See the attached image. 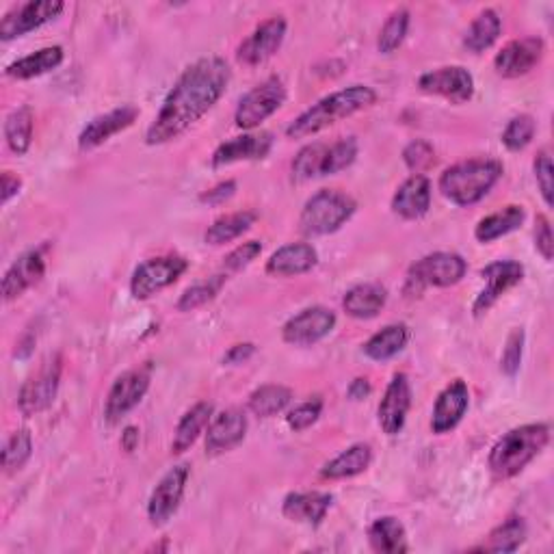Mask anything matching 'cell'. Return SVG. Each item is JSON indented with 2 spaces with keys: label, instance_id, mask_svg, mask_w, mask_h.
Instances as JSON below:
<instances>
[{
  "label": "cell",
  "instance_id": "2",
  "mask_svg": "<svg viewBox=\"0 0 554 554\" xmlns=\"http://www.w3.org/2000/svg\"><path fill=\"white\" fill-rule=\"evenodd\" d=\"M377 94L366 85H351L347 89H340L336 94L319 100L306 113H301L297 120L286 128V135L290 139H303L321 133V130L338 124L340 120L355 115L362 109H368L375 104Z\"/></svg>",
  "mask_w": 554,
  "mask_h": 554
},
{
  "label": "cell",
  "instance_id": "23",
  "mask_svg": "<svg viewBox=\"0 0 554 554\" xmlns=\"http://www.w3.org/2000/svg\"><path fill=\"white\" fill-rule=\"evenodd\" d=\"M46 273V260L42 249H31V252L22 254L13 265L7 269L3 277V297L5 301L18 299L24 290H29L42 280Z\"/></svg>",
  "mask_w": 554,
  "mask_h": 554
},
{
  "label": "cell",
  "instance_id": "46",
  "mask_svg": "<svg viewBox=\"0 0 554 554\" xmlns=\"http://www.w3.org/2000/svg\"><path fill=\"white\" fill-rule=\"evenodd\" d=\"M522 353H524V329H513L507 338V347L503 351V358H500V368L507 377H516L522 364Z\"/></svg>",
  "mask_w": 554,
  "mask_h": 554
},
{
  "label": "cell",
  "instance_id": "48",
  "mask_svg": "<svg viewBox=\"0 0 554 554\" xmlns=\"http://www.w3.org/2000/svg\"><path fill=\"white\" fill-rule=\"evenodd\" d=\"M262 252V243L260 241H247L243 245H239L236 249L226 256V262H223V267L228 271H241L247 265H252V262L260 256Z\"/></svg>",
  "mask_w": 554,
  "mask_h": 554
},
{
  "label": "cell",
  "instance_id": "37",
  "mask_svg": "<svg viewBox=\"0 0 554 554\" xmlns=\"http://www.w3.org/2000/svg\"><path fill=\"white\" fill-rule=\"evenodd\" d=\"M293 401V392L280 384L262 386L249 397V410H252L260 418H271L275 414L284 412L288 403Z\"/></svg>",
  "mask_w": 554,
  "mask_h": 554
},
{
  "label": "cell",
  "instance_id": "43",
  "mask_svg": "<svg viewBox=\"0 0 554 554\" xmlns=\"http://www.w3.org/2000/svg\"><path fill=\"white\" fill-rule=\"evenodd\" d=\"M355 156H358V141H355L353 137L340 139L332 145H327L321 176H334V174H338V171L351 167Z\"/></svg>",
  "mask_w": 554,
  "mask_h": 554
},
{
  "label": "cell",
  "instance_id": "22",
  "mask_svg": "<svg viewBox=\"0 0 554 554\" xmlns=\"http://www.w3.org/2000/svg\"><path fill=\"white\" fill-rule=\"evenodd\" d=\"M273 148L271 133H254L234 137L221 143L213 154V167H226L241 161H262Z\"/></svg>",
  "mask_w": 554,
  "mask_h": 554
},
{
  "label": "cell",
  "instance_id": "32",
  "mask_svg": "<svg viewBox=\"0 0 554 554\" xmlns=\"http://www.w3.org/2000/svg\"><path fill=\"white\" fill-rule=\"evenodd\" d=\"M368 542H371L375 552L381 554H401L410 550V546H407L405 526L392 516H384L371 524V529H368Z\"/></svg>",
  "mask_w": 554,
  "mask_h": 554
},
{
  "label": "cell",
  "instance_id": "51",
  "mask_svg": "<svg viewBox=\"0 0 554 554\" xmlns=\"http://www.w3.org/2000/svg\"><path fill=\"white\" fill-rule=\"evenodd\" d=\"M234 191H236V182H234V180H228V182L217 184L215 189H210V191L202 193V195H200V200H202L204 204H213V206H217V204H223L226 200H230V197L234 195Z\"/></svg>",
  "mask_w": 554,
  "mask_h": 554
},
{
  "label": "cell",
  "instance_id": "42",
  "mask_svg": "<svg viewBox=\"0 0 554 554\" xmlns=\"http://www.w3.org/2000/svg\"><path fill=\"white\" fill-rule=\"evenodd\" d=\"M223 282H226V275H215V277H210V280H206L202 284H195V286L187 288L178 299V310L180 312H193L197 308L206 306L208 301H213L219 295Z\"/></svg>",
  "mask_w": 554,
  "mask_h": 554
},
{
  "label": "cell",
  "instance_id": "36",
  "mask_svg": "<svg viewBox=\"0 0 554 554\" xmlns=\"http://www.w3.org/2000/svg\"><path fill=\"white\" fill-rule=\"evenodd\" d=\"M526 539V522L518 516L505 520L500 526L487 535L483 546L477 550L483 552H516Z\"/></svg>",
  "mask_w": 554,
  "mask_h": 554
},
{
  "label": "cell",
  "instance_id": "40",
  "mask_svg": "<svg viewBox=\"0 0 554 554\" xmlns=\"http://www.w3.org/2000/svg\"><path fill=\"white\" fill-rule=\"evenodd\" d=\"M33 455V438L29 429H20L9 435L3 448V468L7 474L18 472L26 466V461Z\"/></svg>",
  "mask_w": 554,
  "mask_h": 554
},
{
  "label": "cell",
  "instance_id": "54",
  "mask_svg": "<svg viewBox=\"0 0 554 554\" xmlns=\"http://www.w3.org/2000/svg\"><path fill=\"white\" fill-rule=\"evenodd\" d=\"M347 392H349V397L353 401H360V399H366L368 394H371V384H368V379L358 377V379L351 381V386H349Z\"/></svg>",
  "mask_w": 554,
  "mask_h": 554
},
{
  "label": "cell",
  "instance_id": "3",
  "mask_svg": "<svg viewBox=\"0 0 554 554\" xmlns=\"http://www.w3.org/2000/svg\"><path fill=\"white\" fill-rule=\"evenodd\" d=\"M550 442V427L544 422L524 425L505 433L490 451V470L496 479L516 477Z\"/></svg>",
  "mask_w": 554,
  "mask_h": 554
},
{
  "label": "cell",
  "instance_id": "4",
  "mask_svg": "<svg viewBox=\"0 0 554 554\" xmlns=\"http://www.w3.org/2000/svg\"><path fill=\"white\" fill-rule=\"evenodd\" d=\"M503 171V163L494 158H472L444 171L440 176V191L457 206H472L494 189Z\"/></svg>",
  "mask_w": 554,
  "mask_h": 554
},
{
  "label": "cell",
  "instance_id": "49",
  "mask_svg": "<svg viewBox=\"0 0 554 554\" xmlns=\"http://www.w3.org/2000/svg\"><path fill=\"white\" fill-rule=\"evenodd\" d=\"M533 171H535L539 191H542L546 204L552 206V158H550L548 150H542L537 154V158L533 161Z\"/></svg>",
  "mask_w": 554,
  "mask_h": 554
},
{
  "label": "cell",
  "instance_id": "12",
  "mask_svg": "<svg viewBox=\"0 0 554 554\" xmlns=\"http://www.w3.org/2000/svg\"><path fill=\"white\" fill-rule=\"evenodd\" d=\"M187 481H189L187 464L171 468L165 477L158 481L148 503V518L154 526H163L174 518V513L178 511L184 498V490H187Z\"/></svg>",
  "mask_w": 554,
  "mask_h": 554
},
{
  "label": "cell",
  "instance_id": "24",
  "mask_svg": "<svg viewBox=\"0 0 554 554\" xmlns=\"http://www.w3.org/2000/svg\"><path fill=\"white\" fill-rule=\"evenodd\" d=\"M431 182L427 176L414 174L407 178L392 197V210L403 219H420L429 213Z\"/></svg>",
  "mask_w": 554,
  "mask_h": 554
},
{
  "label": "cell",
  "instance_id": "16",
  "mask_svg": "<svg viewBox=\"0 0 554 554\" xmlns=\"http://www.w3.org/2000/svg\"><path fill=\"white\" fill-rule=\"evenodd\" d=\"M286 35V20L282 16L258 24L245 42L236 50V57L245 65H260L280 50Z\"/></svg>",
  "mask_w": 554,
  "mask_h": 554
},
{
  "label": "cell",
  "instance_id": "7",
  "mask_svg": "<svg viewBox=\"0 0 554 554\" xmlns=\"http://www.w3.org/2000/svg\"><path fill=\"white\" fill-rule=\"evenodd\" d=\"M286 102V87L282 78L271 76L256 85L241 98L234 113V124L243 130H252L271 117Z\"/></svg>",
  "mask_w": 554,
  "mask_h": 554
},
{
  "label": "cell",
  "instance_id": "26",
  "mask_svg": "<svg viewBox=\"0 0 554 554\" xmlns=\"http://www.w3.org/2000/svg\"><path fill=\"white\" fill-rule=\"evenodd\" d=\"M332 503L334 496L325 492H293L284 498L282 513L293 522L319 526Z\"/></svg>",
  "mask_w": 554,
  "mask_h": 554
},
{
  "label": "cell",
  "instance_id": "50",
  "mask_svg": "<svg viewBox=\"0 0 554 554\" xmlns=\"http://www.w3.org/2000/svg\"><path fill=\"white\" fill-rule=\"evenodd\" d=\"M535 247L537 252L544 256V260H552L554 258V236H552V226L548 217L539 215L535 219Z\"/></svg>",
  "mask_w": 554,
  "mask_h": 554
},
{
  "label": "cell",
  "instance_id": "39",
  "mask_svg": "<svg viewBox=\"0 0 554 554\" xmlns=\"http://www.w3.org/2000/svg\"><path fill=\"white\" fill-rule=\"evenodd\" d=\"M407 29H410V11H407L405 7L392 11L390 18L386 20V24L381 26V31H379L377 48L381 55H392V52L403 44Z\"/></svg>",
  "mask_w": 554,
  "mask_h": 554
},
{
  "label": "cell",
  "instance_id": "17",
  "mask_svg": "<svg viewBox=\"0 0 554 554\" xmlns=\"http://www.w3.org/2000/svg\"><path fill=\"white\" fill-rule=\"evenodd\" d=\"M544 57V42L539 37L513 39L494 59V68L500 76L518 78L529 74Z\"/></svg>",
  "mask_w": 554,
  "mask_h": 554
},
{
  "label": "cell",
  "instance_id": "53",
  "mask_svg": "<svg viewBox=\"0 0 554 554\" xmlns=\"http://www.w3.org/2000/svg\"><path fill=\"white\" fill-rule=\"evenodd\" d=\"M20 187H22V180L16 174H11V171H5L3 174V204H7L13 195H18Z\"/></svg>",
  "mask_w": 554,
  "mask_h": 554
},
{
  "label": "cell",
  "instance_id": "19",
  "mask_svg": "<svg viewBox=\"0 0 554 554\" xmlns=\"http://www.w3.org/2000/svg\"><path fill=\"white\" fill-rule=\"evenodd\" d=\"M247 433V416L230 407V410H223L215 414L208 422V433H206V453L219 455L232 451L234 446H239L245 440Z\"/></svg>",
  "mask_w": 554,
  "mask_h": 554
},
{
  "label": "cell",
  "instance_id": "29",
  "mask_svg": "<svg viewBox=\"0 0 554 554\" xmlns=\"http://www.w3.org/2000/svg\"><path fill=\"white\" fill-rule=\"evenodd\" d=\"M388 290L381 284L353 286L342 299V308L353 319H373L386 306Z\"/></svg>",
  "mask_w": 554,
  "mask_h": 554
},
{
  "label": "cell",
  "instance_id": "11",
  "mask_svg": "<svg viewBox=\"0 0 554 554\" xmlns=\"http://www.w3.org/2000/svg\"><path fill=\"white\" fill-rule=\"evenodd\" d=\"M65 9L61 0H29L20 7H13L5 13V18L0 20V39L9 42V39L22 37L31 33L46 22L55 20L59 13Z\"/></svg>",
  "mask_w": 554,
  "mask_h": 554
},
{
  "label": "cell",
  "instance_id": "44",
  "mask_svg": "<svg viewBox=\"0 0 554 554\" xmlns=\"http://www.w3.org/2000/svg\"><path fill=\"white\" fill-rule=\"evenodd\" d=\"M535 120L531 115H518L513 117V120L507 124L505 133H503V143L505 148L511 152H520L524 150L526 145H529L535 137Z\"/></svg>",
  "mask_w": 554,
  "mask_h": 554
},
{
  "label": "cell",
  "instance_id": "45",
  "mask_svg": "<svg viewBox=\"0 0 554 554\" xmlns=\"http://www.w3.org/2000/svg\"><path fill=\"white\" fill-rule=\"evenodd\" d=\"M403 161L412 171H416V174H422V171H427L435 163L433 145L429 141H422V139L412 141L403 150Z\"/></svg>",
  "mask_w": 554,
  "mask_h": 554
},
{
  "label": "cell",
  "instance_id": "33",
  "mask_svg": "<svg viewBox=\"0 0 554 554\" xmlns=\"http://www.w3.org/2000/svg\"><path fill=\"white\" fill-rule=\"evenodd\" d=\"M407 340H410V329H407V325L394 323L368 338L364 345V353L375 362H386L405 349Z\"/></svg>",
  "mask_w": 554,
  "mask_h": 554
},
{
  "label": "cell",
  "instance_id": "34",
  "mask_svg": "<svg viewBox=\"0 0 554 554\" xmlns=\"http://www.w3.org/2000/svg\"><path fill=\"white\" fill-rule=\"evenodd\" d=\"M258 221V215L254 210H239V213H230L219 217L213 226H210L204 234V241L208 245H226L234 239H239L249 228Z\"/></svg>",
  "mask_w": 554,
  "mask_h": 554
},
{
  "label": "cell",
  "instance_id": "35",
  "mask_svg": "<svg viewBox=\"0 0 554 554\" xmlns=\"http://www.w3.org/2000/svg\"><path fill=\"white\" fill-rule=\"evenodd\" d=\"M500 31H503V22H500L498 13L494 9H485L468 26V31L464 35V46L470 52H483L494 46V42L500 37Z\"/></svg>",
  "mask_w": 554,
  "mask_h": 554
},
{
  "label": "cell",
  "instance_id": "21",
  "mask_svg": "<svg viewBox=\"0 0 554 554\" xmlns=\"http://www.w3.org/2000/svg\"><path fill=\"white\" fill-rule=\"evenodd\" d=\"M468 405H470V392L464 381L457 379L451 386H446L433 405V416H431L433 433L442 435L455 429L461 422V418L466 416Z\"/></svg>",
  "mask_w": 554,
  "mask_h": 554
},
{
  "label": "cell",
  "instance_id": "5",
  "mask_svg": "<svg viewBox=\"0 0 554 554\" xmlns=\"http://www.w3.org/2000/svg\"><path fill=\"white\" fill-rule=\"evenodd\" d=\"M355 204L353 197L340 191L323 189L314 193L306 202L299 217V228L308 236H325L340 230L353 217Z\"/></svg>",
  "mask_w": 554,
  "mask_h": 554
},
{
  "label": "cell",
  "instance_id": "1",
  "mask_svg": "<svg viewBox=\"0 0 554 554\" xmlns=\"http://www.w3.org/2000/svg\"><path fill=\"white\" fill-rule=\"evenodd\" d=\"M230 76V65L221 57H206L189 65L167 94L156 120L145 133V143L161 145L187 133L226 94Z\"/></svg>",
  "mask_w": 554,
  "mask_h": 554
},
{
  "label": "cell",
  "instance_id": "28",
  "mask_svg": "<svg viewBox=\"0 0 554 554\" xmlns=\"http://www.w3.org/2000/svg\"><path fill=\"white\" fill-rule=\"evenodd\" d=\"M371 461H373L371 444H364V442L353 444L347 448V451H342L336 459L325 464V468L321 470V477L329 479V481L358 477V474L368 470Z\"/></svg>",
  "mask_w": 554,
  "mask_h": 554
},
{
  "label": "cell",
  "instance_id": "15",
  "mask_svg": "<svg viewBox=\"0 0 554 554\" xmlns=\"http://www.w3.org/2000/svg\"><path fill=\"white\" fill-rule=\"evenodd\" d=\"M481 275L485 277V288L481 290V295L472 306L474 316L485 314L500 297L507 293L509 288L520 284L524 277V267L516 260H498V262H492V265H487L481 271Z\"/></svg>",
  "mask_w": 554,
  "mask_h": 554
},
{
  "label": "cell",
  "instance_id": "41",
  "mask_svg": "<svg viewBox=\"0 0 554 554\" xmlns=\"http://www.w3.org/2000/svg\"><path fill=\"white\" fill-rule=\"evenodd\" d=\"M327 145L325 143H310L306 148L299 150L293 161V180L308 182L312 178H319L323 174Z\"/></svg>",
  "mask_w": 554,
  "mask_h": 554
},
{
  "label": "cell",
  "instance_id": "18",
  "mask_svg": "<svg viewBox=\"0 0 554 554\" xmlns=\"http://www.w3.org/2000/svg\"><path fill=\"white\" fill-rule=\"evenodd\" d=\"M410 407H412L410 381H407V375L397 373L388 384L384 399H381L379 410H377L379 425H381V429H384V433L399 435L405 427Z\"/></svg>",
  "mask_w": 554,
  "mask_h": 554
},
{
  "label": "cell",
  "instance_id": "8",
  "mask_svg": "<svg viewBox=\"0 0 554 554\" xmlns=\"http://www.w3.org/2000/svg\"><path fill=\"white\" fill-rule=\"evenodd\" d=\"M187 269V258L174 254L145 260L135 269L133 277H130V293H133L135 299H150L167 286L178 282Z\"/></svg>",
  "mask_w": 554,
  "mask_h": 554
},
{
  "label": "cell",
  "instance_id": "20",
  "mask_svg": "<svg viewBox=\"0 0 554 554\" xmlns=\"http://www.w3.org/2000/svg\"><path fill=\"white\" fill-rule=\"evenodd\" d=\"M139 117V109L133 104H124L120 109H113L104 115H98L91 120L85 128L81 137H78V148L81 150H94L104 141H109L113 135L122 133V130L130 128Z\"/></svg>",
  "mask_w": 554,
  "mask_h": 554
},
{
  "label": "cell",
  "instance_id": "55",
  "mask_svg": "<svg viewBox=\"0 0 554 554\" xmlns=\"http://www.w3.org/2000/svg\"><path fill=\"white\" fill-rule=\"evenodd\" d=\"M139 446V429L137 427H126L122 433V448L126 453H133Z\"/></svg>",
  "mask_w": 554,
  "mask_h": 554
},
{
  "label": "cell",
  "instance_id": "27",
  "mask_svg": "<svg viewBox=\"0 0 554 554\" xmlns=\"http://www.w3.org/2000/svg\"><path fill=\"white\" fill-rule=\"evenodd\" d=\"M213 416H215L213 403L202 401V403L193 405L191 410L184 414L178 422L176 433H174V442H171V453H176V455L187 453L189 448L195 444V440L200 438L204 427H208V422Z\"/></svg>",
  "mask_w": 554,
  "mask_h": 554
},
{
  "label": "cell",
  "instance_id": "25",
  "mask_svg": "<svg viewBox=\"0 0 554 554\" xmlns=\"http://www.w3.org/2000/svg\"><path fill=\"white\" fill-rule=\"evenodd\" d=\"M319 254L308 243H290L277 249L267 260V273L275 277H295L303 275L316 267Z\"/></svg>",
  "mask_w": 554,
  "mask_h": 554
},
{
  "label": "cell",
  "instance_id": "13",
  "mask_svg": "<svg viewBox=\"0 0 554 554\" xmlns=\"http://www.w3.org/2000/svg\"><path fill=\"white\" fill-rule=\"evenodd\" d=\"M336 327V314L323 306L301 310L282 327V338L288 345L310 347L323 340Z\"/></svg>",
  "mask_w": 554,
  "mask_h": 554
},
{
  "label": "cell",
  "instance_id": "14",
  "mask_svg": "<svg viewBox=\"0 0 554 554\" xmlns=\"http://www.w3.org/2000/svg\"><path fill=\"white\" fill-rule=\"evenodd\" d=\"M418 87L425 94L446 98L453 104H464L474 94V78L466 68L451 65V68H440L422 74L418 78Z\"/></svg>",
  "mask_w": 554,
  "mask_h": 554
},
{
  "label": "cell",
  "instance_id": "10",
  "mask_svg": "<svg viewBox=\"0 0 554 554\" xmlns=\"http://www.w3.org/2000/svg\"><path fill=\"white\" fill-rule=\"evenodd\" d=\"M150 379V366H141L117 377L113 388L109 390L107 405H104V418L115 425L128 412H133L145 397V392H148Z\"/></svg>",
  "mask_w": 554,
  "mask_h": 554
},
{
  "label": "cell",
  "instance_id": "38",
  "mask_svg": "<svg viewBox=\"0 0 554 554\" xmlns=\"http://www.w3.org/2000/svg\"><path fill=\"white\" fill-rule=\"evenodd\" d=\"M5 139L9 148L18 156L29 152L33 141V111L29 107H20L7 117Z\"/></svg>",
  "mask_w": 554,
  "mask_h": 554
},
{
  "label": "cell",
  "instance_id": "9",
  "mask_svg": "<svg viewBox=\"0 0 554 554\" xmlns=\"http://www.w3.org/2000/svg\"><path fill=\"white\" fill-rule=\"evenodd\" d=\"M61 368V355H50V358L37 368V373L24 381L18 397V407L24 416H35L52 405L61 384Z\"/></svg>",
  "mask_w": 554,
  "mask_h": 554
},
{
  "label": "cell",
  "instance_id": "30",
  "mask_svg": "<svg viewBox=\"0 0 554 554\" xmlns=\"http://www.w3.org/2000/svg\"><path fill=\"white\" fill-rule=\"evenodd\" d=\"M63 63V48L61 46H48L33 52L29 57H22L16 63L7 65L5 74L9 78H18V81H29V78L42 76L50 70H57Z\"/></svg>",
  "mask_w": 554,
  "mask_h": 554
},
{
  "label": "cell",
  "instance_id": "6",
  "mask_svg": "<svg viewBox=\"0 0 554 554\" xmlns=\"http://www.w3.org/2000/svg\"><path fill=\"white\" fill-rule=\"evenodd\" d=\"M468 271L466 260L459 254L451 252H435L425 258H420L418 262L407 271V280L403 293L410 297L422 295V290L429 286H455L457 282L464 280V275Z\"/></svg>",
  "mask_w": 554,
  "mask_h": 554
},
{
  "label": "cell",
  "instance_id": "52",
  "mask_svg": "<svg viewBox=\"0 0 554 554\" xmlns=\"http://www.w3.org/2000/svg\"><path fill=\"white\" fill-rule=\"evenodd\" d=\"M254 351H256V347L252 345V342H243V345H234V347H230V351L226 353V358H223V362L230 364V366L243 364V362H247L249 358H252Z\"/></svg>",
  "mask_w": 554,
  "mask_h": 554
},
{
  "label": "cell",
  "instance_id": "47",
  "mask_svg": "<svg viewBox=\"0 0 554 554\" xmlns=\"http://www.w3.org/2000/svg\"><path fill=\"white\" fill-rule=\"evenodd\" d=\"M321 412H323V401L321 399H310L306 403L297 405L293 412H288L286 422L293 431H306L308 427L314 425L316 420H319Z\"/></svg>",
  "mask_w": 554,
  "mask_h": 554
},
{
  "label": "cell",
  "instance_id": "31",
  "mask_svg": "<svg viewBox=\"0 0 554 554\" xmlns=\"http://www.w3.org/2000/svg\"><path fill=\"white\" fill-rule=\"evenodd\" d=\"M524 208L522 206H505L498 213H492L483 217L477 228H474V236H477L479 243H492L496 239H503L509 232L518 230L524 223Z\"/></svg>",
  "mask_w": 554,
  "mask_h": 554
}]
</instances>
